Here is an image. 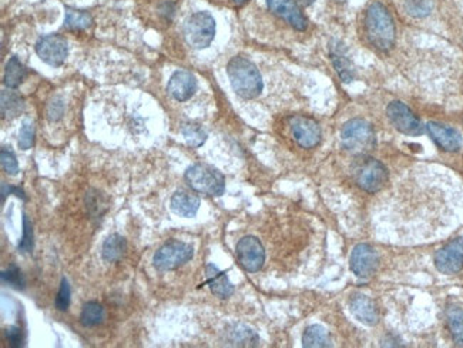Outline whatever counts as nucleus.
<instances>
[{
	"mask_svg": "<svg viewBox=\"0 0 463 348\" xmlns=\"http://www.w3.org/2000/svg\"><path fill=\"white\" fill-rule=\"evenodd\" d=\"M365 32L368 41L380 52L393 48L396 39V28L389 11L380 4L373 2L365 15Z\"/></svg>",
	"mask_w": 463,
	"mask_h": 348,
	"instance_id": "nucleus-1",
	"label": "nucleus"
},
{
	"mask_svg": "<svg viewBox=\"0 0 463 348\" xmlns=\"http://www.w3.org/2000/svg\"><path fill=\"white\" fill-rule=\"evenodd\" d=\"M233 90L244 100L258 97L264 89L262 76L258 68L244 56H235L227 66Z\"/></svg>",
	"mask_w": 463,
	"mask_h": 348,
	"instance_id": "nucleus-2",
	"label": "nucleus"
},
{
	"mask_svg": "<svg viewBox=\"0 0 463 348\" xmlns=\"http://www.w3.org/2000/svg\"><path fill=\"white\" fill-rule=\"evenodd\" d=\"M341 143L349 153L365 156L376 146L373 127L362 119H352L341 130Z\"/></svg>",
	"mask_w": 463,
	"mask_h": 348,
	"instance_id": "nucleus-3",
	"label": "nucleus"
},
{
	"mask_svg": "<svg viewBox=\"0 0 463 348\" xmlns=\"http://www.w3.org/2000/svg\"><path fill=\"white\" fill-rule=\"evenodd\" d=\"M186 181L197 193L218 197L224 194L225 179L217 169L208 164H194L186 172Z\"/></svg>",
	"mask_w": 463,
	"mask_h": 348,
	"instance_id": "nucleus-4",
	"label": "nucleus"
},
{
	"mask_svg": "<svg viewBox=\"0 0 463 348\" xmlns=\"http://www.w3.org/2000/svg\"><path fill=\"white\" fill-rule=\"evenodd\" d=\"M215 21L208 12H197L184 23V39L193 49H207L215 38Z\"/></svg>",
	"mask_w": 463,
	"mask_h": 348,
	"instance_id": "nucleus-5",
	"label": "nucleus"
},
{
	"mask_svg": "<svg viewBox=\"0 0 463 348\" xmlns=\"http://www.w3.org/2000/svg\"><path fill=\"white\" fill-rule=\"evenodd\" d=\"M353 176L356 184L368 193L380 191L388 181L386 167L373 157H362L359 162H356Z\"/></svg>",
	"mask_w": 463,
	"mask_h": 348,
	"instance_id": "nucleus-6",
	"label": "nucleus"
},
{
	"mask_svg": "<svg viewBox=\"0 0 463 348\" xmlns=\"http://www.w3.org/2000/svg\"><path fill=\"white\" fill-rule=\"evenodd\" d=\"M193 255H194L193 246L184 241L171 240L156 251L153 257V264L160 271H171L188 263L193 258Z\"/></svg>",
	"mask_w": 463,
	"mask_h": 348,
	"instance_id": "nucleus-7",
	"label": "nucleus"
},
{
	"mask_svg": "<svg viewBox=\"0 0 463 348\" xmlns=\"http://www.w3.org/2000/svg\"><path fill=\"white\" fill-rule=\"evenodd\" d=\"M386 115L393 127L406 136H420L426 130V126L402 102L389 103L386 107Z\"/></svg>",
	"mask_w": 463,
	"mask_h": 348,
	"instance_id": "nucleus-8",
	"label": "nucleus"
},
{
	"mask_svg": "<svg viewBox=\"0 0 463 348\" xmlns=\"http://www.w3.org/2000/svg\"><path fill=\"white\" fill-rule=\"evenodd\" d=\"M237 258L240 265L248 273H257L265 263V250L254 236L243 237L237 244Z\"/></svg>",
	"mask_w": 463,
	"mask_h": 348,
	"instance_id": "nucleus-9",
	"label": "nucleus"
},
{
	"mask_svg": "<svg viewBox=\"0 0 463 348\" xmlns=\"http://www.w3.org/2000/svg\"><path fill=\"white\" fill-rule=\"evenodd\" d=\"M36 53L46 65L60 68L69 55L68 41L59 35H48L38 41Z\"/></svg>",
	"mask_w": 463,
	"mask_h": 348,
	"instance_id": "nucleus-10",
	"label": "nucleus"
},
{
	"mask_svg": "<svg viewBox=\"0 0 463 348\" xmlns=\"http://www.w3.org/2000/svg\"><path fill=\"white\" fill-rule=\"evenodd\" d=\"M435 265L442 274H456L463 268V237H457L435 254Z\"/></svg>",
	"mask_w": 463,
	"mask_h": 348,
	"instance_id": "nucleus-11",
	"label": "nucleus"
},
{
	"mask_svg": "<svg viewBox=\"0 0 463 348\" xmlns=\"http://www.w3.org/2000/svg\"><path fill=\"white\" fill-rule=\"evenodd\" d=\"M289 126L294 140L302 149H314L319 144L322 133L319 125L314 119L305 116H295L289 120Z\"/></svg>",
	"mask_w": 463,
	"mask_h": 348,
	"instance_id": "nucleus-12",
	"label": "nucleus"
},
{
	"mask_svg": "<svg viewBox=\"0 0 463 348\" xmlns=\"http://www.w3.org/2000/svg\"><path fill=\"white\" fill-rule=\"evenodd\" d=\"M379 265V255L369 244H358L351 254V270L359 278L372 277Z\"/></svg>",
	"mask_w": 463,
	"mask_h": 348,
	"instance_id": "nucleus-13",
	"label": "nucleus"
},
{
	"mask_svg": "<svg viewBox=\"0 0 463 348\" xmlns=\"http://www.w3.org/2000/svg\"><path fill=\"white\" fill-rule=\"evenodd\" d=\"M268 9L295 31L304 32L308 28V21L304 16L297 0H267Z\"/></svg>",
	"mask_w": 463,
	"mask_h": 348,
	"instance_id": "nucleus-14",
	"label": "nucleus"
},
{
	"mask_svg": "<svg viewBox=\"0 0 463 348\" xmlns=\"http://www.w3.org/2000/svg\"><path fill=\"white\" fill-rule=\"evenodd\" d=\"M426 132L436 146L445 152L453 153L462 147V136L453 127L437 122H429L426 125Z\"/></svg>",
	"mask_w": 463,
	"mask_h": 348,
	"instance_id": "nucleus-15",
	"label": "nucleus"
},
{
	"mask_svg": "<svg viewBox=\"0 0 463 348\" xmlns=\"http://www.w3.org/2000/svg\"><path fill=\"white\" fill-rule=\"evenodd\" d=\"M197 90V79L187 70H177L169 80L167 92L177 102H187Z\"/></svg>",
	"mask_w": 463,
	"mask_h": 348,
	"instance_id": "nucleus-16",
	"label": "nucleus"
},
{
	"mask_svg": "<svg viewBox=\"0 0 463 348\" xmlns=\"http://www.w3.org/2000/svg\"><path fill=\"white\" fill-rule=\"evenodd\" d=\"M206 274H207V283L210 285V290L214 295L218 298H228L234 292V285L227 277L225 273H223L217 265L208 264L206 267Z\"/></svg>",
	"mask_w": 463,
	"mask_h": 348,
	"instance_id": "nucleus-17",
	"label": "nucleus"
},
{
	"mask_svg": "<svg viewBox=\"0 0 463 348\" xmlns=\"http://www.w3.org/2000/svg\"><path fill=\"white\" fill-rule=\"evenodd\" d=\"M351 312L353 317L365 325H375L379 320L375 302L366 295H356L351 301Z\"/></svg>",
	"mask_w": 463,
	"mask_h": 348,
	"instance_id": "nucleus-18",
	"label": "nucleus"
},
{
	"mask_svg": "<svg viewBox=\"0 0 463 348\" xmlns=\"http://www.w3.org/2000/svg\"><path fill=\"white\" fill-rule=\"evenodd\" d=\"M171 210L181 217H194L200 209V199L187 191H177L171 197Z\"/></svg>",
	"mask_w": 463,
	"mask_h": 348,
	"instance_id": "nucleus-19",
	"label": "nucleus"
},
{
	"mask_svg": "<svg viewBox=\"0 0 463 348\" xmlns=\"http://www.w3.org/2000/svg\"><path fill=\"white\" fill-rule=\"evenodd\" d=\"M0 107H2V117L12 120L23 113L25 100L19 93L15 92V89L4 90L2 100H0Z\"/></svg>",
	"mask_w": 463,
	"mask_h": 348,
	"instance_id": "nucleus-20",
	"label": "nucleus"
},
{
	"mask_svg": "<svg viewBox=\"0 0 463 348\" xmlns=\"http://www.w3.org/2000/svg\"><path fill=\"white\" fill-rule=\"evenodd\" d=\"M126 250H127V243L124 237H122L120 234H112L103 243L102 255L105 261L116 263L126 254Z\"/></svg>",
	"mask_w": 463,
	"mask_h": 348,
	"instance_id": "nucleus-21",
	"label": "nucleus"
},
{
	"mask_svg": "<svg viewBox=\"0 0 463 348\" xmlns=\"http://www.w3.org/2000/svg\"><path fill=\"white\" fill-rule=\"evenodd\" d=\"M227 339L233 345L238 347H255L258 345V335L248 327L243 324H235L227 331Z\"/></svg>",
	"mask_w": 463,
	"mask_h": 348,
	"instance_id": "nucleus-22",
	"label": "nucleus"
},
{
	"mask_svg": "<svg viewBox=\"0 0 463 348\" xmlns=\"http://www.w3.org/2000/svg\"><path fill=\"white\" fill-rule=\"evenodd\" d=\"M302 345L307 348L331 347V338L328 331L322 325L314 324L305 329L302 335Z\"/></svg>",
	"mask_w": 463,
	"mask_h": 348,
	"instance_id": "nucleus-23",
	"label": "nucleus"
},
{
	"mask_svg": "<svg viewBox=\"0 0 463 348\" xmlns=\"http://www.w3.org/2000/svg\"><path fill=\"white\" fill-rule=\"evenodd\" d=\"M28 76V69L21 63V60L14 56L6 65L5 70V85L8 89H18Z\"/></svg>",
	"mask_w": 463,
	"mask_h": 348,
	"instance_id": "nucleus-24",
	"label": "nucleus"
},
{
	"mask_svg": "<svg viewBox=\"0 0 463 348\" xmlns=\"http://www.w3.org/2000/svg\"><path fill=\"white\" fill-rule=\"evenodd\" d=\"M446 320L453 341L456 345L463 347V310L460 307L450 305L446 310Z\"/></svg>",
	"mask_w": 463,
	"mask_h": 348,
	"instance_id": "nucleus-25",
	"label": "nucleus"
},
{
	"mask_svg": "<svg viewBox=\"0 0 463 348\" xmlns=\"http://www.w3.org/2000/svg\"><path fill=\"white\" fill-rule=\"evenodd\" d=\"M93 25V16L85 11L66 9L65 28L69 31H86Z\"/></svg>",
	"mask_w": 463,
	"mask_h": 348,
	"instance_id": "nucleus-26",
	"label": "nucleus"
},
{
	"mask_svg": "<svg viewBox=\"0 0 463 348\" xmlns=\"http://www.w3.org/2000/svg\"><path fill=\"white\" fill-rule=\"evenodd\" d=\"M105 320V308L96 301H89L83 305L80 312V322L83 327H96Z\"/></svg>",
	"mask_w": 463,
	"mask_h": 348,
	"instance_id": "nucleus-27",
	"label": "nucleus"
},
{
	"mask_svg": "<svg viewBox=\"0 0 463 348\" xmlns=\"http://www.w3.org/2000/svg\"><path fill=\"white\" fill-rule=\"evenodd\" d=\"M331 59H332V63H334V68L335 70L338 72L339 78L342 82L345 83H349L353 80L355 75H353V69H352V65L349 62V59L345 56V53L342 52V49H336V51H332L331 52Z\"/></svg>",
	"mask_w": 463,
	"mask_h": 348,
	"instance_id": "nucleus-28",
	"label": "nucleus"
},
{
	"mask_svg": "<svg viewBox=\"0 0 463 348\" xmlns=\"http://www.w3.org/2000/svg\"><path fill=\"white\" fill-rule=\"evenodd\" d=\"M181 135L184 136L187 144L191 147H200L207 140V132L203 129V126L193 122L184 123L181 126Z\"/></svg>",
	"mask_w": 463,
	"mask_h": 348,
	"instance_id": "nucleus-29",
	"label": "nucleus"
},
{
	"mask_svg": "<svg viewBox=\"0 0 463 348\" xmlns=\"http://www.w3.org/2000/svg\"><path fill=\"white\" fill-rule=\"evenodd\" d=\"M0 277H2V281L5 284H8L9 287H12L15 290H25V287H26L25 275L22 274L21 268L18 265H15V264H12L8 270L2 271Z\"/></svg>",
	"mask_w": 463,
	"mask_h": 348,
	"instance_id": "nucleus-30",
	"label": "nucleus"
},
{
	"mask_svg": "<svg viewBox=\"0 0 463 348\" xmlns=\"http://www.w3.org/2000/svg\"><path fill=\"white\" fill-rule=\"evenodd\" d=\"M35 136H36V130L33 122L29 119L25 120L19 132V140H18L19 147L22 150H29L35 144Z\"/></svg>",
	"mask_w": 463,
	"mask_h": 348,
	"instance_id": "nucleus-31",
	"label": "nucleus"
},
{
	"mask_svg": "<svg viewBox=\"0 0 463 348\" xmlns=\"http://www.w3.org/2000/svg\"><path fill=\"white\" fill-rule=\"evenodd\" d=\"M0 163H2V167L8 174L16 176L19 173V163L12 150L6 147L2 149V152H0Z\"/></svg>",
	"mask_w": 463,
	"mask_h": 348,
	"instance_id": "nucleus-32",
	"label": "nucleus"
},
{
	"mask_svg": "<svg viewBox=\"0 0 463 348\" xmlns=\"http://www.w3.org/2000/svg\"><path fill=\"white\" fill-rule=\"evenodd\" d=\"M19 250L22 253H31L33 248V230H32V223L29 221L28 216L23 214V236L19 243Z\"/></svg>",
	"mask_w": 463,
	"mask_h": 348,
	"instance_id": "nucleus-33",
	"label": "nucleus"
},
{
	"mask_svg": "<svg viewBox=\"0 0 463 348\" xmlns=\"http://www.w3.org/2000/svg\"><path fill=\"white\" fill-rule=\"evenodd\" d=\"M63 115H65V102L62 100V97L56 96L48 105L46 117L49 122H58L59 119H62Z\"/></svg>",
	"mask_w": 463,
	"mask_h": 348,
	"instance_id": "nucleus-34",
	"label": "nucleus"
},
{
	"mask_svg": "<svg viewBox=\"0 0 463 348\" xmlns=\"http://www.w3.org/2000/svg\"><path fill=\"white\" fill-rule=\"evenodd\" d=\"M70 297H72L70 285H69L66 278H62L60 290H59L58 297H56V308L59 311H66L69 308V305H70Z\"/></svg>",
	"mask_w": 463,
	"mask_h": 348,
	"instance_id": "nucleus-35",
	"label": "nucleus"
},
{
	"mask_svg": "<svg viewBox=\"0 0 463 348\" xmlns=\"http://www.w3.org/2000/svg\"><path fill=\"white\" fill-rule=\"evenodd\" d=\"M430 11L429 0H409L408 2V14L413 16H425Z\"/></svg>",
	"mask_w": 463,
	"mask_h": 348,
	"instance_id": "nucleus-36",
	"label": "nucleus"
},
{
	"mask_svg": "<svg viewBox=\"0 0 463 348\" xmlns=\"http://www.w3.org/2000/svg\"><path fill=\"white\" fill-rule=\"evenodd\" d=\"M6 339H8L9 345L14 347V348L22 347L23 341H25L23 332H22V329L19 327H9L6 329Z\"/></svg>",
	"mask_w": 463,
	"mask_h": 348,
	"instance_id": "nucleus-37",
	"label": "nucleus"
},
{
	"mask_svg": "<svg viewBox=\"0 0 463 348\" xmlns=\"http://www.w3.org/2000/svg\"><path fill=\"white\" fill-rule=\"evenodd\" d=\"M9 194H16L18 197L26 200V196H25V193H23L22 189H19V187H12V186H6V183H4V184H2V201H5L6 196H9Z\"/></svg>",
	"mask_w": 463,
	"mask_h": 348,
	"instance_id": "nucleus-38",
	"label": "nucleus"
},
{
	"mask_svg": "<svg viewBox=\"0 0 463 348\" xmlns=\"http://www.w3.org/2000/svg\"><path fill=\"white\" fill-rule=\"evenodd\" d=\"M233 2H234L235 5H238V6H241V5H245V4L248 2V0H233Z\"/></svg>",
	"mask_w": 463,
	"mask_h": 348,
	"instance_id": "nucleus-39",
	"label": "nucleus"
},
{
	"mask_svg": "<svg viewBox=\"0 0 463 348\" xmlns=\"http://www.w3.org/2000/svg\"><path fill=\"white\" fill-rule=\"evenodd\" d=\"M299 2H301L302 5H305V6H308V5H311V4L314 2V0H299Z\"/></svg>",
	"mask_w": 463,
	"mask_h": 348,
	"instance_id": "nucleus-40",
	"label": "nucleus"
},
{
	"mask_svg": "<svg viewBox=\"0 0 463 348\" xmlns=\"http://www.w3.org/2000/svg\"><path fill=\"white\" fill-rule=\"evenodd\" d=\"M335 2H346V0H335Z\"/></svg>",
	"mask_w": 463,
	"mask_h": 348,
	"instance_id": "nucleus-41",
	"label": "nucleus"
}]
</instances>
